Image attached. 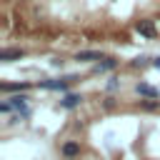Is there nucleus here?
<instances>
[{"instance_id": "20e7f679", "label": "nucleus", "mask_w": 160, "mask_h": 160, "mask_svg": "<svg viewBox=\"0 0 160 160\" xmlns=\"http://www.w3.org/2000/svg\"><path fill=\"white\" fill-rule=\"evenodd\" d=\"M20 58H25V50H20V48H5L0 52L2 62H12V60H20Z\"/></svg>"}, {"instance_id": "423d86ee", "label": "nucleus", "mask_w": 160, "mask_h": 160, "mask_svg": "<svg viewBox=\"0 0 160 160\" xmlns=\"http://www.w3.org/2000/svg\"><path fill=\"white\" fill-rule=\"evenodd\" d=\"M135 30H138L140 35H145V38H155V25H152V20H138V22H135Z\"/></svg>"}, {"instance_id": "1a4fd4ad", "label": "nucleus", "mask_w": 160, "mask_h": 160, "mask_svg": "<svg viewBox=\"0 0 160 160\" xmlns=\"http://www.w3.org/2000/svg\"><path fill=\"white\" fill-rule=\"evenodd\" d=\"M30 90V82H2L0 92H25Z\"/></svg>"}, {"instance_id": "4468645a", "label": "nucleus", "mask_w": 160, "mask_h": 160, "mask_svg": "<svg viewBox=\"0 0 160 160\" xmlns=\"http://www.w3.org/2000/svg\"><path fill=\"white\" fill-rule=\"evenodd\" d=\"M10 110H12V105H10L8 100H5V102H0V112H10Z\"/></svg>"}, {"instance_id": "6e6552de", "label": "nucleus", "mask_w": 160, "mask_h": 160, "mask_svg": "<svg viewBox=\"0 0 160 160\" xmlns=\"http://www.w3.org/2000/svg\"><path fill=\"white\" fill-rule=\"evenodd\" d=\"M115 68H118V60H115V58H102L100 62H95L92 70H95V72H110V70H115Z\"/></svg>"}, {"instance_id": "7ed1b4c3", "label": "nucleus", "mask_w": 160, "mask_h": 160, "mask_svg": "<svg viewBox=\"0 0 160 160\" xmlns=\"http://www.w3.org/2000/svg\"><path fill=\"white\" fill-rule=\"evenodd\" d=\"M80 102H82V95H78V92H68V95H62L60 108H62V110H72V108H78Z\"/></svg>"}, {"instance_id": "f257e3e1", "label": "nucleus", "mask_w": 160, "mask_h": 160, "mask_svg": "<svg viewBox=\"0 0 160 160\" xmlns=\"http://www.w3.org/2000/svg\"><path fill=\"white\" fill-rule=\"evenodd\" d=\"M78 78L75 75H68V78H62V80H42L40 82V88H45V90H60V92H65L68 90V85L70 82H75Z\"/></svg>"}, {"instance_id": "f8f14e48", "label": "nucleus", "mask_w": 160, "mask_h": 160, "mask_svg": "<svg viewBox=\"0 0 160 160\" xmlns=\"http://www.w3.org/2000/svg\"><path fill=\"white\" fill-rule=\"evenodd\" d=\"M102 105H105V110H112V108H115V98H105Z\"/></svg>"}, {"instance_id": "39448f33", "label": "nucleus", "mask_w": 160, "mask_h": 160, "mask_svg": "<svg viewBox=\"0 0 160 160\" xmlns=\"http://www.w3.org/2000/svg\"><path fill=\"white\" fill-rule=\"evenodd\" d=\"M135 92H138V95H142V98H152V100H155V98H160V90H158V88H152V85H148V82H138V85H135Z\"/></svg>"}, {"instance_id": "2eb2a0df", "label": "nucleus", "mask_w": 160, "mask_h": 160, "mask_svg": "<svg viewBox=\"0 0 160 160\" xmlns=\"http://www.w3.org/2000/svg\"><path fill=\"white\" fill-rule=\"evenodd\" d=\"M152 65H155V68H160V55H158V58L152 60Z\"/></svg>"}, {"instance_id": "f03ea898", "label": "nucleus", "mask_w": 160, "mask_h": 160, "mask_svg": "<svg viewBox=\"0 0 160 160\" xmlns=\"http://www.w3.org/2000/svg\"><path fill=\"white\" fill-rule=\"evenodd\" d=\"M105 55L100 52V50H78L75 52V60L78 62H100Z\"/></svg>"}, {"instance_id": "ddd939ff", "label": "nucleus", "mask_w": 160, "mask_h": 160, "mask_svg": "<svg viewBox=\"0 0 160 160\" xmlns=\"http://www.w3.org/2000/svg\"><path fill=\"white\" fill-rule=\"evenodd\" d=\"M118 85H120V80H118V78H110V82H108V90H115Z\"/></svg>"}, {"instance_id": "9b49d317", "label": "nucleus", "mask_w": 160, "mask_h": 160, "mask_svg": "<svg viewBox=\"0 0 160 160\" xmlns=\"http://www.w3.org/2000/svg\"><path fill=\"white\" fill-rule=\"evenodd\" d=\"M130 65H132V68H142V65H148V58H135Z\"/></svg>"}, {"instance_id": "9d476101", "label": "nucleus", "mask_w": 160, "mask_h": 160, "mask_svg": "<svg viewBox=\"0 0 160 160\" xmlns=\"http://www.w3.org/2000/svg\"><path fill=\"white\" fill-rule=\"evenodd\" d=\"M140 108H142V110H160V100L145 98V100H140Z\"/></svg>"}, {"instance_id": "0eeeda50", "label": "nucleus", "mask_w": 160, "mask_h": 160, "mask_svg": "<svg viewBox=\"0 0 160 160\" xmlns=\"http://www.w3.org/2000/svg\"><path fill=\"white\" fill-rule=\"evenodd\" d=\"M60 152H62L65 158H78V155H80V142H78V140H68V142H62Z\"/></svg>"}]
</instances>
